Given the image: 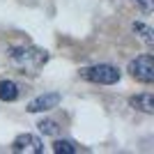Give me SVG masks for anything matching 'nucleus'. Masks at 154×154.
Here are the masks:
<instances>
[{
    "mask_svg": "<svg viewBox=\"0 0 154 154\" xmlns=\"http://www.w3.org/2000/svg\"><path fill=\"white\" fill-rule=\"evenodd\" d=\"M60 101H62V94H60V92H44V94L35 97L26 106V110L28 113H46V110H51V108H58Z\"/></svg>",
    "mask_w": 154,
    "mask_h": 154,
    "instance_id": "39448f33",
    "label": "nucleus"
},
{
    "mask_svg": "<svg viewBox=\"0 0 154 154\" xmlns=\"http://www.w3.org/2000/svg\"><path fill=\"white\" fill-rule=\"evenodd\" d=\"M134 2H136V7H138L143 14H152V9H154V0H134Z\"/></svg>",
    "mask_w": 154,
    "mask_h": 154,
    "instance_id": "9b49d317",
    "label": "nucleus"
},
{
    "mask_svg": "<svg viewBox=\"0 0 154 154\" xmlns=\"http://www.w3.org/2000/svg\"><path fill=\"white\" fill-rule=\"evenodd\" d=\"M76 149L78 147L71 140H67V138H62V140L58 138V140L53 143V152H55V154H76Z\"/></svg>",
    "mask_w": 154,
    "mask_h": 154,
    "instance_id": "1a4fd4ad",
    "label": "nucleus"
},
{
    "mask_svg": "<svg viewBox=\"0 0 154 154\" xmlns=\"http://www.w3.org/2000/svg\"><path fill=\"white\" fill-rule=\"evenodd\" d=\"M129 103H131V108L140 110V113H147V115L154 113V97H152V92H140V94L131 97Z\"/></svg>",
    "mask_w": 154,
    "mask_h": 154,
    "instance_id": "423d86ee",
    "label": "nucleus"
},
{
    "mask_svg": "<svg viewBox=\"0 0 154 154\" xmlns=\"http://www.w3.org/2000/svg\"><path fill=\"white\" fill-rule=\"evenodd\" d=\"M12 149L16 154H42L44 152V140L35 134H21L14 138Z\"/></svg>",
    "mask_w": 154,
    "mask_h": 154,
    "instance_id": "20e7f679",
    "label": "nucleus"
},
{
    "mask_svg": "<svg viewBox=\"0 0 154 154\" xmlns=\"http://www.w3.org/2000/svg\"><path fill=\"white\" fill-rule=\"evenodd\" d=\"M7 58L14 67L23 71H37L48 62V51L39 48V46H12L7 51Z\"/></svg>",
    "mask_w": 154,
    "mask_h": 154,
    "instance_id": "f257e3e1",
    "label": "nucleus"
},
{
    "mask_svg": "<svg viewBox=\"0 0 154 154\" xmlns=\"http://www.w3.org/2000/svg\"><path fill=\"white\" fill-rule=\"evenodd\" d=\"M19 85L14 83V81H0V101H7V103H12L19 99Z\"/></svg>",
    "mask_w": 154,
    "mask_h": 154,
    "instance_id": "0eeeda50",
    "label": "nucleus"
},
{
    "mask_svg": "<svg viewBox=\"0 0 154 154\" xmlns=\"http://www.w3.org/2000/svg\"><path fill=\"white\" fill-rule=\"evenodd\" d=\"M81 78L90 81V83H99V85H115L122 78V71L113 67V64H92V67H83L81 69Z\"/></svg>",
    "mask_w": 154,
    "mask_h": 154,
    "instance_id": "f03ea898",
    "label": "nucleus"
},
{
    "mask_svg": "<svg viewBox=\"0 0 154 154\" xmlns=\"http://www.w3.org/2000/svg\"><path fill=\"white\" fill-rule=\"evenodd\" d=\"M129 74L138 81V83H154V58L149 53H143L136 60L129 62Z\"/></svg>",
    "mask_w": 154,
    "mask_h": 154,
    "instance_id": "7ed1b4c3",
    "label": "nucleus"
},
{
    "mask_svg": "<svg viewBox=\"0 0 154 154\" xmlns=\"http://www.w3.org/2000/svg\"><path fill=\"white\" fill-rule=\"evenodd\" d=\"M131 28H134V32L143 39V42H145V46H154V30L147 26V23H143V21H136Z\"/></svg>",
    "mask_w": 154,
    "mask_h": 154,
    "instance_id": "6e6552de",
    "label": "nucleus"
},
{
    "mask_svg": "<svg viewBox=\"0 0 154 154\" xmlns=\"http://www.w3.org/2000/svg\"><path fill=\"white\" fill-rule=\"evenodd\" d=\"M37 127H39V131H42L44 136H58L60 134V127H58L55 120H42Z\"/></svg>",
    "mask_w": 154,
    "mask_h": 154,
    "instance_id": "9d476101",
    "label": "nucleus"
}]
</instances>
